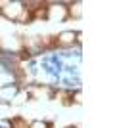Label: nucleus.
I'll use <instances>...</instances> for the list:
<instances>
[{
    "instance_id": "f257e3e1",
    "label": "nucleus",
    "mask_w": 115,
    "mask_h": 128,
    "mask_svg": "<svg viewBox=\"0 0 115 128\" xmlns=\"http://www.w3.org/2000/svg\"><path fill=\"white\" fill-rule=\"evenodd\" d=\"M77 34H73V32H61L60 36H56L58 38V46H67V44H73V40H75Z\"/></svg>"
},
{
    "instance_id": "f03ea898",
    "label": "nucleus",
    "mask_w": 115,
    "mask_h": 128,
    "mask_svg": "<svg viewBox=\"0 0 115 128\" xmlns=\"http://www.w3.org/2000/svg\"><path fill=\"white\" fill-rule=\"evenodd\" d=\"M33 19H42V17H48V8H44V4H40L37 10L33 12Z\"/></svg>"
},
{
    "instance_id": "7ed1b4c3",
    "label": "nucleus",
    "mask_w": 115,
    "mask_h": 128,
    "mask_svg": "<svg viewBox=\"0 0 115 128\" xmlns=\"http://www.w3.org/2000/svg\"><path fill=\"white\" fill-rule=\"evenodd\" d=\"M12 128H29V124L23 120V118H16L14 122H12Z\"/></svg>"
},
{
    "instance_id": "20e7f679",
    "label": "nucleus",
    "mask_w": 115,
    "mask_h": 128,
    "mask_svg": "<svg viewBox=\"0 0 115 128\" xmlns=\"http://www.w3.org/2000/svg\"><path fill=\"white\" fill-rule=\"evenodd\" d=\"M17 19H19V21H25V19H31V16H29V12L25 10V8H23V10H21V14L17 16Z\"/></svg>"
},
{
    "instance_id": "39448f33",
    "label": "nucleus",
    "mask_w": 115,
    "mask_h": 128,
    "mask_svg": "<svg viewBox=\"0 0 115 128\" xmlns=\"http://www.w3.org/2000/svg\"><path fill=\"white\" fill-rule=\"evenodd\" d=\"M2 6H8V4H6V2H0V10H4V8H2Z\"/></svg>"
}]
</instances>
